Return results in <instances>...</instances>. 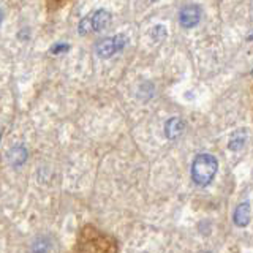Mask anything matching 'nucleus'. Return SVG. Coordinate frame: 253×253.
<instances>
[{"instance_id": "1", "label": "nucleus", "mask_w": 253, "mask_h": 253, "mask_svg": "<svg viewBox=\"0 0 253 253\" xmlns=\"http://www.w3.org/2000/svg\"><path fill=\"white\" fill-rule=\"evenodd\" d=\"M218 169L217 158L211 154H201L195 158L193 166H192V176L195 184L206 187L211 184V180L215 176V172Z\"/></svg>"}, {"instance_id": "2", "label": "nucleus", "mask_w": 253, "mask_h": 253, "mask_svg": "<svg viewBox=\"0 0 253 253\" xmlns=\"http://www.w3.org/2000/svg\"><path fill=\"white\" fill-rule=\"evenodd\" d=\"M125 44H126L125 35H116L113 38H105L97 44V54L103 59H108L114 52L122 51Z\"/></svg>"}, {"instance_id": "3", "label": "nucleus", "mask_w": 253, "mask_h": 253, "mask_svg": "<svg viewBox=\"0 0 253 253\" xmlns=\"http://www.w3.org/2000/svg\"><path fill=\"white\" fill-rule=\"evenodd\" d=\"M179 19L184 27H193L195 24H198V21H200V8L195 5H188L185 8H182Z\"/></svg>"}, {"instance_id": "4", "label": "nucleus", "mask_w": 253, "mask_h": 253, "mask_svg": "<svg viewBox=\"0 0 253 253\" xmlns=\"http://www.w3.org/2000/svg\"><path fill=\"white\" fill-rule=\"evenodd\" d=\"M90 22H92V30L100 32L108 27V24L111 22V14L106 10H98L93 14H90Z\"/></svg>"}, {"instance_id": "5", "label": "nucleus", "mask_w": 253, "mask_h": 253, "mask_svg": "<svg viewBox=\"0 0 253 253\" xmlns=\"http://www.w3.org/2000/svg\"><path fill=\"white\" fill-rule=\"evenodd\" d=\"M182 131H184V122H182L179 117L169 119L165 125V133L169 139H176L177 136H180Z\"/></svg>"}, {"instance_id": "6", "label": "nucleus", "mask_w": 253, "mask_h": 253, "mask_svg": "<svg viewBox=\"0 0 253 253\" xmlns=\"http://www.w3.org/2000/svg\"><path fill=\"white\" fill-rule=\"evenodd\" d=\"M249 220H250V204L245 201V203H241L236 208V212H234V223L237 226H245V225L249 223Z\"/></svg>"}, {"instance_id": "7", "label": "nucleus", "mask_w": 253, "mask_h": 253, "mask_svg": "<svg viewBox=\"0 0 253 253\" xmlns=\"http://www.w3.org/2000/svg\"><path fill=\"white\" fill-rule=\"evenodd\" d=\"M27 160V150L22 146H16L8 150V162L13 166H21Z\"/></svg>"}, {"instance_id": "8", "label": "nucleus", "mask_w": 253, "mask_h": 253, "mask_svg": "<svg viewBox=\"0 0 253 253\" xmlns=\"http://www.w3.org/2000/svg\"><path fill=\"white\" fill-rule=\"evenodd\" d=\"M93 253H114V247L106 237H95L93 241Z\"/></svg>"}, {"instance_id": "9", "label": "nucleus", "mask_w": 253, "mask_h": 253, "mask_svg": "<svg viewBox=\"0 0 253 253\" xmlns=\"http://www.w3.org/2000/svg\"><path fill=\"white\" fill-rule=\"evenodd\" d=\"M245 138H247V133H245V130H239V131H236V133L233 134L231 141H229L228 147L231 149V150H239V149L244 146Z\"/></svg>"}, {"instance_id": "10", "label": "nucleus", "mask_w": 253, "mask_h": 253, "mask_svg": "<svg viewBox=\"0 0 253 253\" xmlns=\"http://www.w3.org/2000/svg\"><path fill=\"white\" fill-rule=\"evenodd\" d=\"M78 32L81 35H89L92 34V22H90V16H85V18L79 22V26H78Z\"/></svg>"}, {"instance_id": "11", "label": "nucleus", "mask_w": 253, "mask_h": 253, "mask_svg": "<svg viewBox=\"0 0 253 253\" xmlns=\"http://www.w3.org/2000/svg\"><path fill=\"white\" fill-rule=\"evenodd\" d=\"M47 241L46 239H38L35 244H34V252L35 253H44L47 250Z\"/></svg>"}, {"instance_id": "12", "label": "nucleus", "mask_w": 253, "mask_h": 253, "mask_svg": "<svg viewBox=\"0 0 253 253\" xmlns=\"http://www.w3.org/2000/svg\"><path fill=\"white\" fill-rule=\"evenodd\" d=\"M152 37H154L155 40H160V38L166 37V30H165V27H163V26H157V27L152 30Z\"/></svg>"}, {"instance_id": "13", "label": "nucleus", "mask_w": 253, "mask_h": 253, "mask_svg": "<svg viewBox=\"0 0 253 253\" xmlns=\"http://www.w3.org/2000/svg\"><path fill=\"white\" fill-rule=\"evenodd\" d=\"M54 54H57V52H65L68 51V44H57V46H52V49H51Z\"/></svg>"}, {"instance_id": "14", "label": "nucleus", "mask_w": 253, "mask_h": 253, "mask_svg": "<svg viewBox=\"0 0 253 253\" xmlns=\"http://www.w3.org/2000/svg\"><path fill=\"white\" fill-rule=\"evenodd\" d=\"M2 19H3V13L0 11V22H2Z\"/></svg>"}]
</instances>
